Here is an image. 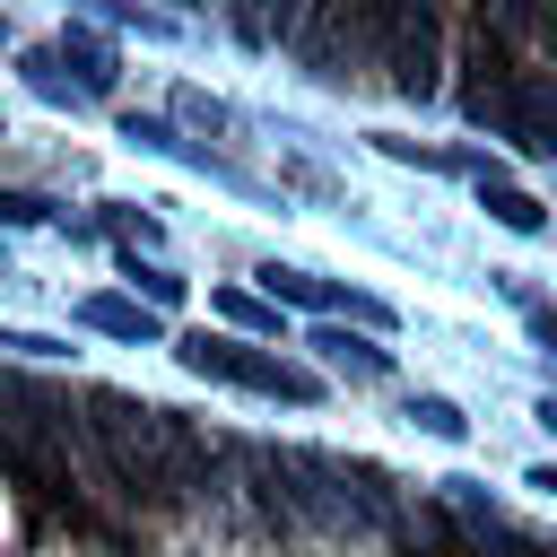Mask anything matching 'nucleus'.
<instances>
[{
  "instance_id": "1",
  "label": "nucleus",
  "mask_w": 557,
  "mask_h": 557,
  "mask_svg": "<svg viewBox=\"0 0 557 557\" xmlns=\"http://www.w3.org/2000/svg\"><path fill=\"white\" fill-rule=\"evenodd\" d=\"M87 409H96L87 426H96V444H104V461H113L122 487H183V479L209 470L200 435H191L174 409L131 400V392H87Z\"/></svg>"
},
{
  "instance_id": "17",
  "label": "nucleus",
  "mask_w": 557,
  "mask_h": 557,
  "mask_svg": "<svg viewBox=\"0 0 557 557\" xmlns=\"http://www.w3.org/2000/svg\"><path fill=\"white\" fill-rule=\"evenodd\" d=\"M183 122H200V131H226V104H218V96H200V87H183Z\"/></svg>"
},
{
  "instance_id": "12",
  "label": "nucleus",
  "mask_w": 557,
  "mask_h": 557,
  "mask_svg": "<svg viewBox=\"0 0 557 557\" xmlns=\"http://www.w3.org/2000/svg\"><path fill=\"white\" fill-rule=\"evenodd\" d=\"M122 278L139 287V305H183V278H174L165 261H139V252H122Z\"/></svg>"
},
{
  "instance_id": "6",
  "label": "nucleus",
  "mask_w": 557,
  "mask_h": 557,
  "mask_svg": "<svg viewBox=\"0 0 557 557\" xmlns=\"http://www.w3.org/2000/svg\"><path fill=\"white\" fill-rule=\"evenodd\" d=\"M52 52H61V70L78 78V96H113V78H122V70H113V44H104L96 26H70Z\"/></svg>"
},
{
  "instance_id": "19",
  "label": "nucleus",
  "mask_w": 557,
  "mask_h": 557,
  "mask_svg": "<svg viewBox=\"0 0 557 557\" xmlns=\"http://www.w3.org/2000/svg\"><path fill=\"white\" fill-rule=\"evenodd\" d=\"M522 313H531V339L557 357V305H522Z\"/></svg>"
},
{
  "instance_id": "20",
  "label": "nucleus",
  "mask_w": 557,
  "mask_h": 557,
  "mask_svg": "<svg viewBox=\"0 0 557 557\" xmlns=\"http://www.w3.org/2000/svg\"><path fill=\"white\" fill-rule=\"evenodd\" d=\"M531 487H548V496H557V461H540V470H531Z\"/></svg>"
},
{
  "instance_id": "8",
  "label": "nucleus",
  "mask_w": 557,
  "mask_h": 557,
  "mask_svg": "<svg viewBox=\"0 0 557 557\" xmlns=\"http://www.w3.org/2000/svg\"><path fill=\"white\" fill-rule=\"evenodd\" d=\"M496 44H557V9L548 0H496Z\"/></svg>"
},
{
  "instance_id": "2",
  "label": "nucleus",
  "mask_w": 557,
  "mask_h": 557,
  "mask_svg": "<svg viewBox=\"0 0 557 557\" xmlns=\"http://www.w3.org/2000/svg\"><path fill=\"white\" fill-rule=\"evenodd\" d=\"M174 357H183L191 374H209V383H244V392H270V400H296V409L322 392L305 366H287V357H270V348H244V339H218V331L174 339Z\"/></svg>"
},
{
  "instance_id": "18",
  "label": "nucleus",
  "mask_w": 557,
  "mask_h": 557,
  "mask_svg": "<svg viewBox=\"0 0 557 557\" xmlns=\"http://www.w3.org/2000/svg\"><path fill=\"white\" fill-rule=\"evenodd\" d=\"M0 348H17V357H61V339H44V331H9V322H0Z\"/></svg>"
},
{
  "instance_id": "15",
  "label": "nucleus",
  "mask_w": 557,
  "mask_h": 557,
  "mask_svg": "<svg viewBox=\"0 0 557 557\" xmlns=\"http://www.w3.org/2000/svg\"><path fill=\"white\" fill-rule=\"evenodd\" d=\"M104 235H122V244H157V218H139L131 200H104Z\"/></svg>"
},
{
  "instance_id": "3",
  "label": "nucleus",
  "mask_w": 557,
  "mask_h": 557,
  "mask_svg": "<svg viewBox=\"0 0 557 557\" xmlns=\"http://www.w3.org/2000/svg\"><path fill=\"white\" fill-rule=\"evenodd\" d=\"M435 0H400V17H392V44H383V70H392V87L400 96H435Z\"/></svg>"
},
{
  "instance_id": "16",
  "label": "nucleus",
  "mask_w": 557,
  "mask_h": 557,
  "mask_svg": "<svg viewBox=\"0 0 557 557\" xmlns=\"http://www.w3.org/2000/svg\"><path fill=\"white\" fill-rule=\"evenodd\" d=\"M52 218V200H35V191H0V226H44Z\"/></svg>"
},
{
  "instance_id": "5",
  "label": "nucleus",
  "mask_w": 557,
  "mask_h": 557,
  "mask_svg": "<svg viewBox=\"0 0 557 557\" xmlns=\"http://www.w3.org/2000/svg\"><path fill=\"white\" fill-rule=\"evenodd\" d=\"M331 374H357V383H374V374H392V348H374L366 331H348V322H322L313 339H305Z\"/></svg>"
},
{
  "instance_id": "21",
  "label": "nucleus",
  "mask_w": 557,
  "mask_h": 557,
  "mask_svg": "<svg viewBox=\"0 0 557 557\" xmlns=\"http://www.w3.org/2000/svg\"><path fill=\"white\" fill-rule=\"evenodd\" d=\"M531 418H540V426H548V435H557V392H548V400H540V409H531Z\"/></svg>"
},
{
  "instance_id": "13",
  "label": "nucleus",
  "mask_w": 557,
  "mask_h": 557,
  "mask_svg": "<svg viewBox=\"0 0 557 557\" xmlns=\"http://www.w3.org/2000/svg\"><path fill=\"white\" fill-rule=\"evenodd\" d=\"M122 139H131V148H165V157H174V148H183V139H174V122H165V113H122Z\"/></svg>"
},
{
  "instance_id": "10",
  "label": "nucleus",
  "mask_w": 557,
  "mask_h": 557,
  "mask_svg": "<svg viewBox=\"0 0 557 557\" xmlns=\"http://www.w3.org/2000/svg\"><path fill=\"white\" fill-rule=\"evenodd\" d=\"M17 70H26V87H35L44 104H70V96H78V78L61 70V52H52V44H35V52L17 61Z\"/></svg>"
},
{
  "instance_id": "7",
  "label": "nucleus",
  "mask_w": 557,
  "mask_h": 557,
  "mask_svg": "<svg viewBox=\"0 0 557 557\" xmlns=\"http://www.w3.org/2000/svg\"><path fill=\"white\" fill-rule=\"evenodd\" d=\"M479 209H487L496 226H513V235H540V226H548V209H540L531 191H513L505 174H496V183H479Z\"/></svg>"
},
{
  "instance_id": "14",
  "label": "nucleus",
  "mask_w": 557,
  "mask_h": 557,
  "mask_svg": "<svg viewBox=\"0 0 557 557\" xmlns=\"http://www.w3.org/2000/svg\"><path fill=\"white\" fill-rule=\"evenodd\" d=\"M218 305H226V322H244V331H278V305H270V296H244V287H226Z\"/></svg>"
},
{
  "instance_id": "11",
  "label": "nucleus",
  "mask_w": 557,
  "mask_h": 557,
  "mask_svg": "<svg viewBox=\"0 0 557 557\" xmlns=\"http://www.w3.org/2000/svg\"><path fill=\"white\" fill-rule=\"evenodd\" d=\"M409 426H426L435 444H461V435H470V418H461L444 392H409Z\"/></svg>"
},
{
  "instance_id": "4",
  "label": "nucleus",
  "mask_w": 557,
  "mask_h": 557,
  "mask_svg": "<svg viewBox=\"0 0 557 557\" xmlns=\"http://www.w3.org/2000/svg\"><path fill=\"white\" fill-rule=\"evenodd\" d=\"M78 322H87V331H104V339H131V348H157V339H165L157 305H139V296H87V305H78Z\"/></svg>"
},
{
  "instance_id": "9",
  "label": "nucleus",
  "mask_w": 557,
  "mask_h": 557,
  "mask_svg": "<svg viewBox=\"0 0 557 557\" xmlns=\"http://www.w3.org/2000/svg\"><path fill=\"white\" fill-rule=\"evenodd\" d=\"M305 17H313V0H252L244 35H252V44H270V35H278V44H296V35H305Z\"/></svg>"
}]
</instances>
